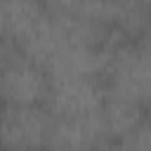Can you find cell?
<instances>
[{
	"instance_id": "cell-1",
	"label": "cell",
	"mask_w": 151,
	"mask_h": 151,
	"mask_svg": "<svg viewBox=\"0 0 151 151\" xmlns=\"http://www.w3.org/2000/svg\"><path fill=\"white\" fill-rule=\"evenodd\" d=\"M106 97L132 109H151V31L118 40L104 68Z\"/></svg>"
},
{
	"instance_id": "cell-2",
	"label": "cell",
	"mask_w": 151,
	"mask_h": 151,
	"mask_svg": "<svg viewBox=\"0 0 151 151\" xmlns=\"http://www.w3.org/2000/svg\"><path fill=\"white\" fill-rule=\"evenodd\" d=\"M50 78L17 45L0 40V104L45 106Z\"/></svg>"
},
{
	"instance_id": "cell-3",
	"label": "cell",
	"mask_w": 151,
	"mask_h": 151,
	"mask_svg": "<svg viewBox=\"0 0 151 151\" xmlns=\"http://www.w3.org/2000/svg\"><path fill=\"white\" fill-rule=\"evenodd\" d=\"M47 99L45 109L52 116H83L101 111L106 99V87L101 76L90 73H54L47 76Z\"/></svg>"
},
{
	"instance_id": "cell-4",
	"label": "cell",
	"mask_w": 151,
	"mask_h": 151,
	"mask_svg": "<svg viewBox=\"0 0 151 151\" xmlns=\"http://www.w3.org/2000/svg\"><path fill=\"white\" fill-rule=\"evenodd\" d=\"M111 134L101 111L83 116H52L45 151H109Z\"/></svg>"
},
{
	"instance_id": "cell-5",
	"label": "cell",
	"mask_w": 151,
	"mask_h": 151,
	"mask_svg": "<svg viewBox=\"0 0 151 151\" xmlns=\"http://www.w3.org/2000/svg\"><path fill=\"white\" fill-rule=\"evenodd\" d=\"M50 111L38 106L0 104V151H45Z\"/></svg>"
},
{
	"instance_id": "cell-6",
	"label": "cell",
	"mask_w": 151,
	"mask_h": 151,
	"mask_svg": "<svg viewBox=\"0 0 151 151\" xmlns=\"http://www.w3.org/2000/svg\"><path fill=\"white\" fill-rule=\"evenodd\" d=\"M80 14L99 24L113 40L151 31V0H85Z\"/></svg>"
},
{
	"instance_id": "cell-7",
	"label": "cell",
	"mask_w": 151,
	"mask_h": 151,
	"mask_svg": "<svg viewBox=\"0 0 151 151\" xmlns=\"http://www.w3.org/2000/svg\"><path fill=\"white\" fill-rule=\"evenodd\" d=\"M47 17L40 0H0V40L21 45Z\"/></svg>"
},
{
	"instance_id": "cell-8",
	"label": "cell",
	"mask_w": 151,
	"mask_h": 151,
	"mask_svg": "<svg viewBox=\"0 0 151 151\" xmlns=\"http://www.w3.org/2000/svg\"><path fill=\"white\" fill-rule=\"evenodd\" d=\"M111 151H151V118L142 116L111 144Z\"/></svg>"
},
{
	"instance_id": "cell-9",
	"label": "cell",
	"mask_w": 151,
	"mask_h": 151,
	"mask_svg": "<svg viewBox=\"0 0 151 151\" xmlns=\"http://www.w3.org/2000/svg\"><path fill=\"white\" fill-rule=\"evenodd\" d=\"M146 116H149V118H151V109H149V111H146Z\"/></svg>"
}]
</instances>
